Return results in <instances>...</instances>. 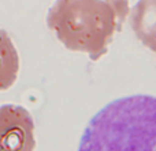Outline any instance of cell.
<instances>
[{"instance_id": "obj_1", "label": "cell", "mask_w": 156, "mask_h": 151, "mask_svg": "<svg viewBox=\"0 0 156 151\" xmlns=\"http://www.w3.org/2000/svg\"><path fill=\"white\" fill-rule=\"evenodd\" d=\"M127 13L129 0H56L47 24L67 50L86 52L92 61H99Z\"/></svg>"}, {"instance_id": "obj_2", "label": "cell", "mask_w": 156, "mask_h": 151, "mask_svg": "<svg viewBox=\"0 0 156 151\" xmlns=\"http://www.w3.org/2000/svg\"><path fill=\"white\" fill-rule=\"evenodd\" d=\"M78 151H156V98H121L88 124Z\"/></svg>"}, {"instance_id": "obj_3", "label": "cell", "mask_w": 156, "mask_h": 151, "mask_svg": "<svg viewBox=\"0 0 156 151\" xmlns=\"http://www.w3.org/2000/svg\"><path fill=\"white\" fill-rule=\"evenodd\" d=\"M34 122L22 106H0V151H34Z\"/></svg>"}, {"instance_id": "obj_4", "label": "cell", "mask_w": 156, "mask_h": 151, "mask_svg": "<svg viewBox=\"0 0 156 151\" xmlns=\"http://www.w3.org/2000/svg\"><path fill=\"white\" fill-rule=\"evenodd\" d=\"M130 26L137 39L156 52V0H138L130 11Z\"/></svg>"}, {"instance_id": "obj_5", "label": "cell", "mask_w": 156, "mask_h": 151, "mask_svg": "<svg viewBox=\"0 0 156 151\" xmlns=\"http://www.w3.org/2000/svg\"><path fill=\"white\" fill-rule=\"evenodd\" d=\"M19 73V55L11 37L0 29V92L15 84Z\"/></svg>"}]
</instances>
